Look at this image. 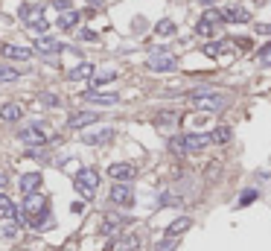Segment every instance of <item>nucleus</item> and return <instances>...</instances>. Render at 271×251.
<instances>
[{"instance_id": "f257e3e1", "label": "nucleus", "mask_w": 271, "mask_h": 251, "mask_svg": "<svg viewBox=\"0 0 271 251\" xmlns=\"http://www.w3.org/2000/svg\"><path fill=\"white\" fill-rule=\"evenodd\" d=\"M187 102L201 108V111H219L228 105V96L219 94V91H210V88H198V91H190L187 94Z\"/></svg>"}, {"instance_id": "f03ea898", "label": "nucleus", "mask_w": 271, "mask_h": 251, "mask_svg": "<svg viewBox=\"0 0 271 251\" xmlns=\"http://www.w3.org/2000/svg\"><path fill=\"white\" fill-rule=\"evenodd\" d=\"M18 18H21L35 35H44V32L50 30V24L44 21V6H30V3H24V6L18 9Z\"/></svg>"}, {"instance_id": "7ed1b4c3", "label": "nucleus", "mask_w": 271, "mask_h": 251, "mask_svg": "<svg viewBox=\"0 0 271 251\" xmlns=\"http://www.w3.org/2000/svg\"><path fill=\"white\" fill-rule=\"evenodd\" d=\"M96 187H99V172H96V169L85 167V169H79V172H76V178H73V190H76L82 199H93V196H96Z\"/></svg>"}, {"instance_id": "20e7f679", "label": "nucleus", "mask_w": 271, "mask_h": 251, "mask_svg": "<svg viewBox=\"0 0 271 251\" xmlns=\"http://www.w3.org/2000/svg\"><path fill=\"white\" fill-rule=\"evenodd\" d=\"M47 134H50V128H47V123H41V120H38V123L24 126L18 137H21V140H24L27 146H44V143H47Z\"/></svg>"}, {"instance_id": "39448f33", "label": "nucleus", "mask_w": 271, "mask_h": 251, "mask_svg": "<svg viewBox=\"0 0 271 251\" xmlns=\"http://www.w3.org/2000/svg\"><path fill=\"white\" fill-rule=\"evenodd\" d=\"M108 175H111L117 184H125V181L137 178V167L128 164V161H120V164H111V167H108Z\"/></svg>"}, {"instance_id": "423d86ee", "label": "nucleus", "mask_w": 271, "mask_h": 251, "mask_svg": "<svg viewBox=\"0 0 271 251\" xmlns=\"http://www.w3.org/2000/svg\"><path fill=\"white\" fill-rule=\"evenodd\" d=\"M146 64H149V70H157V73H169V70H175V67H178V59H175L172 53H152Z\"/></svg>"}, {"instance_id": "0eeeda50", "label": "nucleus", "mask_w": 271, "mask_h": 251, "mask_svg": "<svg viewBox=\"0 0 271 251\" xmlns=\"http://www.w3.org/2000/svg\"><path fill=\"white\" fill-rule=\"evenodd\" d=\"M111 202L117 205V208H131L134 205V193L128 184H117L114 181V187H111Z\"/></svg>"}, {"instance_id": "6e6552de", "label": "nucleus", "mask_w": 271, "mask_h": 251, "mask_svg": "<svg viewBox=\"0 0 271 251\" xmlns=\"http://www.w3.org/2000/svg\"><path fill=\"white\" fill-rule=\"evenodd\" d=\"M128 216H117V213H108V216H105V219H102V225H99V234H102V237H114V234H117V231H120L122 225H128Z\"/></svg>"}, {"instance_id": "1a4fd4ad", "label": "nucleus", "mask_w": 271, "mask_h": 251, "mask_svg": "<svg viewBox=\"0 0 271 251\" xmlns=\"http://www.w3.org/2000/svg\"><path fill=\"white\" fill-rule=\"evenodd\" d=\"M0 53L12 62H30L32 59V47H18V44H3Z\"/></svg>"}, {"instance_id": "9d476101", "label": "nucleus", "mask_w": 271, "mask_h": 251, "mask_svg": "<svg viewBox=\"0 0 271 251\" xmlns=\"http://www.w3.org/2000/svg\"><path fill=\"white\" fill-rule=\"evenodd\" d=\"M114 134H117V131H114V128L108 126V128H99V131H88V134H85L82 140H85L88 146H105L108 140H114Z\"/></svg>"}, {"instance_id": "9b49d317", "label": "nucleus", "mask_w": 271, "mask_h": 251, "mask_svg": "<svg viewBox=\"0 0 271 251\" xmlns=\"http://www.w3.org/2000/svg\"><path fill=\"white\" fill-rule=\"evenodd\" d=\"M99 123V114L96 111H79V114H70L67 117V126L70 128H85V126H93Z\"/></svg>"}, {"instance_id": "f8f14e48", "label": "nucleus", "mask_w": 271, "mask_h": 251, "mask_svg": "<svg viewBox=\"0 0 271 251\" xmlns=\"http://www.w3.org/2000/svg\"><path fill=\"white\" fill-rule=\"evenodd\" d=\"M140 246H143V234H122L120 240H117V246H114V251H140Z\"/></svg>"}, {"instance_id": "ddd939ff", "label": "nucleus", "mask_w": 271, "mask_h": 251, "mask_svg": "<svg viewBox=\"0 0 271 251\" xmlns=\"http://www.w3.org/2000/svg\"><path fill=\"white\" fill-rule=\"evenodd\" d=\"M41 181H44V175H41V172H24L18 184H21V193H24V196H30V193H38Z\"/></svg>"}, {"instance_id": "4468645a", "label": "nucleus", "mask_w": 271, "mask_h": 251, "mask_svg": "<svg viewBox=\"0 0 271 251\" xmlns=\"http://www.w3.org/2000/svg\"><path fill=\"white\" fill-rule=\"evenodd\" d=\"M85 99H88L90 105H102V108H108V105H117V102H120V96H117V94H99V91H85Z\"/></svg>"}, {"instance_id": "2eb2a0df", "label": "nucleus", "mask_w": 271, "mask_h": 251, "mask_svg": "<svg viewBox=\"0 0 271 251\" xmlns=\"http://www.w3.org/2000/svg\"><path fill=\"white\" fill-rule=\"evenodd\" d=\"M24 117V108L18 105V102H6V105H0V120L3 123H18Z\"/></svg>"}, {"instance_id": "dca6fc26", "label": "nucleus", "mask_w": 271, "mask_h": 251, "mask_svg": "<svg viewBox=\"0 0 271 251\" xmlns=\"http://www.w3.org/2000/svg\"><path fill=\"white\" fill-rule=\"evenodd\" d=\"M222 18H225V21H231V24H248V21H251V12H248V9H242V6H231V9H225V12H222Z\"/></svg>"}, {"instance_id": "f3484780", "label": "nucleus", "mask_w": 271, "mask_h": 251, "mask_svg": "<svg viewBox=\"0 0 271 251\" xmlns=\"http://www.w3.org/2000/svg\"><path fill=\"white\" fill-rule=\"evenodd\" d=\"M61 44L59 41H53L50 35H38V41H35V53H41V56H50V53H59Z\"/></svg>"}, {"instance_id": "a211bd4d", "label": "nucleus", "mask_w": 271, "mask_h": 251, "mask_svg": "<svg viewBox=\"0 0 271 251\" xmlns=\"http://www.w3.org/2000/svg\"><path fill=\"white\" fill-rule=\"evenodd\" d=\"M190 228H193V219H190V216H178L175 222L166 225V237H181V234L190 231Z\"/></svg>"}, {"instance_id": "6ab92c4d", "label": "nucleus", "mask_w": 271, "mask_h": 251, "mask_svg": "<svg viewBox=\"0 0 271 251\" xmlns=\"http://www.w3.org/2000/svg\"><path fill=\"white\" fill-rule=\"evenodd\" d=\"M90 76H93V64H90V62L76 64V67L67 73V79H70V82H82V79H90Z\"/></svg>"}, {"instance_id": "aec40b11", "label": "nucleus", "mask_w": 271, "mask_h": 251, "mask_svg": "<svg viewBox=\"0 0 271 251\" xmlns=\"http://www.w3.org/2000/svg\"><path fill=\"white\" fill-rule=\"evenodd\" d=\"M231 137H233V128H231V126H216L210 131V143H219V146L228 143Z\"/></svg>"}, {"instance_id": "412c9836", "label": "nucleus", "mask_w": 271, "mask_h": 251, "mask_svg": "<svg viewBox=\"0 0 271 251\" xmlns=\"http://www.w3.org/2000/svg\"><path fill=\"white\" fill-rule=\"evenodd\" d=\"M79 18H82V15H79V12H76V9H70V12H61V18H59V30H73V27H76V24H79Z\"/></svg>"}, {"instance_id": "4be33fe9", "label": "nucleus", "mask_w": 271, "mask_h": 251, "mask_svg": "<svg viewBox=\"0 0 271 251\" xmlns=\"http://www.w3.org/2000/svg\"><path fill=\"white\" fill-rule=\"evenodd\" d=\"M233 44L231 41H207L204 44V56H222V53H228Z\"/></svg>"}, {"instance_id": "5701e85b", "label": "nucleus", "mask_w": 271, "mask_h": 251, "mask_svg": "<svg viewBox=\"0 0 271 251\" xmlns=\"http://www.w3.org/2000/svg\"><path fill=\"white\" fill-rule=\"evenodd\" d=\"M15 210H18V208H15V202H12L6 193H0V216H3V219H12V216H15Z\"/></svg>"}, {"instance_id": "b1692460", "label": "nucleus", "mask_w": 271, "mask_h": 251, "mask_svg": "<svg viewBox=\"0 0 271 251\" xmlns=\"http://www.w3.org/2000/svg\"><path fill=\"white\" fill-rule=\"evenodd\" d=\"M21 79V70L9 67V64H0V82H18Z\"/></svg>"}, {"instance_id": "393cba45", "label": "nucleus", "mask_w": 271, "mask_h": 251, "mask_svg": "<svg viewBox=\"0 0 271 251\" xmlns=\"http://www.w3.org/2000/svg\"><path fill=\"white\" fill-rule=\"evenodd\" d=\"M114 76H117V70H102L99 76H90V85H93V88H96V85H105V82H111ZM93 88H90V91H93Z\"/></svg>"}, {"instance_id": "a878e982", "label": "nucleus", "mask_w": 271, "mask_h": 251, "mask_svg": "<svg viewBox=\"0 0 271 251\" xmlns=\"http://www.w3.org/2000/svg\"><path fill=\"white\" fill-rule=\"evenodd\" d=\"M175 249H178V237H166V240L155 243V249L152 251H175Z\"/></svg>"}, {"instance_id": "bb28decb", "label": "nucleus", "mask_w": 271, "mask_h": 251, "mask_svg": "<svg viewBox=\"0 0 271 251\" xmlns=\"http://www.w3.org/2000/svg\"><path fill=\"white\" fill-rule=\"evenodd\" d=\"M155 32H157V35H163V38H169V35H175V24L166 18V21H160V24L155 27Z\"/></svg>"}, {"instance_id": "cd10ccee", "label": "nucleus", "mask_w": 271, "mask_h": 251, "mask_svg": "<svg viewBox=\"0 0 271 251\" xmlns=\"http://www.w3.org/2000/svg\"><path fill=\"white\" fill-rule=\"evenodd\" d=\"M0 237H3V240H15V237H18V225H15V222L0 225Z\"/></svg>"}, {"instance_id": "c85d7f7f", "label": "nucleus", "mask_w": 271, "mask_h": 251, "mask_svg": "<svg viewBox=\"0 0 271 251\" xmlns=\"http://www.w3.org/2000/svg\"><path fill=\"white\" fill-rule=\"evenodd\" d=\"M204 21H207V24H213V27H219L225 18H222V12H216V9H207V12H204Z\"/></svg>"}, {"instance_id": "c756f323", "label": "nucleus", "mask_w": 271, "mask_h": 251, "mask_svg": "<svg viewBox=\"0 0 271 251\" xmlns=\"http://www.w3.org/2000/svg\"><path fill=\"white\" fill-rule=\"evenodd\" d=\"M195 32H198V35H204V38H207V35H213V32H216V27H213V24H207V21H204V18H201V21H198V27H195Z\"/></svg>"}, {"instance_id": "7c9ffc66", "label": "nucleus", "mask_w": 271, "mask_h": 251, "mask_svg": "<svg viewBox=\"0 0 271 251\" xmlns=\"http://www.w3.org/2000/svg\"><path fill=\"white\" fill-rule=\"evenodd\" d=\"M41 105H47V108H59V96L56 94H41Z\"/></svg>"}, {"instance_id": "2f4dec72", "label": "nucleus", "mask_w": 271, "mask_h": 251, "mask_svg": "<svg viewBox=\"0 0 271 251\" xmlns=\"http://www.w3.org/2000/svg\"><path fill=\"white\" fill-rule=\"evenodd\" d=\"M178 120V114H172V111H163L160 117H157V126H172Z\"/></svg>"}, {"instance_id": "473e14b6", "label": "nucleus", "mask_w": 271, "mask_h": 251, "mask_svg": "<svg viewBox=\"0 0 271 251\" xmlns=\"http://www.w3.org/2000/svg\"><path fill=\"white\" fill-rule=\"evenodd\" d=\"M257 56H260V62H263V64H271V44H266Z\"/></svg>"}, {"instance_id": "72a5a7b5", "label": "nucleus", "mask_w": 271, "mask_h": 251, "mask_svg": "<svg viewBox=\"0 0 271 251\" xmlns=\"http://www.w3.org/2000/svg\"><path fill=\"white\" fill-rule=\"evenodd\" d=\"M254 199H257V190H245L242 199H239V205H248V202H254Z\"/></svg>"}, {"instance_id": "f704fd0d", "label": "nucleus", "mask_w": 271, "mask_h": 251, "mask_svg": "<svg viewBox=\"0 0 271 251\" xmlns=\"http://www.w3.org/2000/svg\"><path fill=\"white\" fill-rule=\"evenodd\" d=\"M79 38H82V41H96V32L93 30H82L79 32Z\"/></svg>"}, {"instance_id": "c9c22d12", "label": "nucleus", "mask_w": 271, "mask_h": 251, "mask_svg": "<svg viewBox=\"0 0 271 251\" xmlns=\"http://www.w3.org/2000/svg\"><path fill=\"white\" fill-rule=\"evenodd\" d=\"M257 32L260 35H271V24H257Z\"/></svg>"}, {"instance_id": "e433bc0d", "label": "nucleus", "mask_w": 271, "mask_h": 251, "mask_svg": "<svg viewBox=\"0 0 271 251\" xmlns=\"http://www.w3.org/2000/svg\"><path fill=\"white\" fill-rule=\"evenodd\" d=\"M56 9H61V12H70V0H56Z\"/></svg>"}, {"instance_id": "4c0bfd02", "label": "nucleus", "mask_w": 271, "mask_h": 251, "mask_svg": "<svg viewBox=\"0 0 271 251\" xmlns=\"http://www.w3.org/2000/svg\"><path fill=\"white\" fill-rule=\"evenodd\" d=\"M6 184H9V175H6V172L0 169V193H3V187H6Z\"/></svg>"}, {"instance_id": "58836bf2", "label": "nucleus", "mask_w": 271, "mask_h": 251, "mask_svg": "<svg viewBox=\"0 0 271 251\" xmlns=\"http://www.w3.org/2000/svg\"><path fill=\"white\" fill-rule=\"evenodd\" d=\"M201 3H204V6H210V3H216V0H201Z\"/></svg>"}]
</instances>
